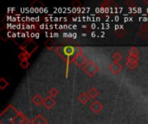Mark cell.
Instances as JSON below:
<instances>
[{
	"label": "cell",
	"mask_w": 148,
	"mask_h": 124,
	"mask_svg": "<svg viewBox=\"0 0 148 124\" xmlns=\"http://www.w3.org/2000/svg\"><path fill=\"white\" fill-rule=\"evenodd\" d=\"M18 110L11 104L7 106L0 115V124H13L12 120L17 114Z\"/></svg>",
	"instance_id": "obj_1"
},
{
	"label": "cell",
	"mask_w": 148,
	"mask_h": 124,
	"mask_svg": "<svg viewBox=\"0 0 148 124\" xmlns=\"http://www.w3.org/2000/svg\"><path fill=\"white\" fill-rule=\"evenodd\" d=\"M82 71L88 77H94L100 71V67L94 60H88L86 65L82 67Z\"/></svg>",
	"instance_id": "obj_2"
},
{
	"label": "cell",
	"mask_w": 148,
	"mask_h": 124,
	"mask_svg": "<svg viewBox=\"0 0 148 124\" xmlns=\"http://www.w3.org/2000/svg\"><path fill=\"white\" fill-rule=\"evenodd\" d=\"M38 47V45L36 43H35L32 39L27 40L23 45L20 46V49H22L23 52H26L29 54H32Z\"/></svg>",
	"instance_id": "obj_3"
},
{
	"label": "cell",
	"mask_w": 148,
	"mask_h": 124,
	"mask_svg": "<svg viewBox=\"0 0 148 124\" xmlns=\"http://www.w3.org/2000/svg\"><path fill=\"white\" fill-rule=\"evenodd\" d=\"M70 62H74L75 65L78 67H83L86 65V63L88 62V60H87V57L83 54H75L71 58Z\"/></svg>",
	"instance_id": "obj_4"
},
{
	"label": "cell",
	"mask_w": 148,
	"mask_h": 124,
	"mask_svg": "<svg viewBox=\"0 0 148 124\" xmlns=\"http://www.w3.org/2000/svg\"><path fill=\"white\" fill-rule=\"evenodd\" d=\"M138 65H139V57L127 55L126 59V66H127L128 69L134 70L135 68H137Z\"/></svg>",
	"instance_id": "obj_5"
},
{
	"label": "cell",
	"mask_w": 148,
	"mask_h": 124,
	"mask_svg": "<svg viewBox=\"0 0 148 124\" xmlns=\"http://www.w3.org/2000/svg\"><path fill=\"white\" fill-rule=\"evenodd\" d=\"M12 123L13 124H29V120L26 117V116L18 111L17 114L14 117L13 120H12Z\"/></svg>",
	"instance_id": "obj_6"
},
{
	"label": "cell",
	"mask_w": 148,
	"mask_h": 124,
	"mask_svg": "<svg viewBox=\"0 0 148 124\" xmlns=\"http://www.w3.org/2000/svg\"><path fill=\"white\" fill-rule=\"evenodd\" d=\"M56 54L62 58L65 62H67V64L69 65V63H70V57H69V55L67 54L66 51H65V47H62V46H58L56 48Z\"/></svg>",
	"instance_id": "obj_7"
},
{
	"label": "cell",
	"mask_w": 148,
	"mask_h": 124,
	"mask_svg": "<svg viewBox=\"0 0 148 124\" xmlns=\"http://www.w3.org/2000/svg\"><path fill=\"white\" fill-rule=\"evenodd\" d=\"M108 69H109V71H110L114 75H118V74H120L121 72L123 70V66L121 65L120 62L113 61V62L109 65Z\"/></svg>",
	"instance_id": "obj_8"
},
{
	"label": "cell",
	"mask_w": 148,
	"mask_h": 124,
	"mask_svg": "<svg viewBox=\"0 0 148 124\" xmlns=\"http://www.w3.org/2000/svg\"><path fill=\"white\" fill-rule=\"evenodd\" d=\"M90 109L95 114H99L103 110V105L100 101H94L90 104Z\"/></svg>",
	"instance_id": "obj_9"
},
{
	"label": "cell",
	"mask_w": 148,
	"mask_h": 124,
	"mask_svg": "<svg viewBox=\"0 0 148 124\" xmlns=\"http://www.w3.org/2000/svg\"><path fill=\"white\" fill-rule=\"evenodd\" d=\"M56 100L53 98H51V97H47L46 98H44V101H43V106L46 108V109H48V110H51L55 105H56Z\"/></svg>",
	"instance_id": "obj_10"
},
{
	"label": "cell",
	"mask_w": 148,
	"mask_h": 124,
	"mask_svg": "<svg viewBox=\"0 0 148 124\" xmlns=\"http://www.w3.org/2000/svg\"><path fill=\"white\" fill-rule=\"evenodd\" d=\"M31 124H48V122L43 116L38 114L32 119Z\"/></svg>",
	"instance_id": "obj_11"
},
{
	"label": "cell",
	"mask_w": 148,
	"mask_h": 124,
	"mask_svg": "<svg viewBox=\"0 0 148 124\" xmlns=\"http://www.w3.org/2000/svg\"><path fill=\"white\" fill-rule=\"evenodd\" d=\"M31 101H32V104H34L36 106H40L41 104H43L44 99L42 98V97L40 94L36 93V94H35V95L33 96Z\"/></svg>",
	"instance_id": "obj_12"
},
{
	"label": "cell",
	"mask_w": 148,
	"mask_h": 124,
	"mask_svg": "<svg viewBox=\"0 0 148 124\" xmlns=\"http://www.w3.org/2000/svg\"><path fill=\"white\" fill-rule=\"evenodd\" d=\"M89 99H90V98H89L88 94L86 93V92H82V93L79 95V97H78L79 102H80L81 104H87L88 103Z\"/></svg>",
	"instance_id": "obj_13"
},
{
	"label": "cell",
	"mask_w": 148,
	"mask_h": 124,
	"mask_svg": "<svg viewBox=\"0 0 148 124\" xmlns=\"http://www.w3.org/2000/svg\"><path fill=\"white\" fill-rule=\"evenodd\" d=\"M87 93L88 94L89 98H92V99H95V98L99 96V94H100L99 91H98L96 88H95V87L90 88V89L88 91V92H87Z\"/></svg>",
	"instance_id": "obj_14"
},
{
	"label": "cell",
	"mask_w": 148,
	"mask_h": 124,
	"mask_svg": "<svg viewBox=\"0 0 148 124\" xmlns=\"http://www.w3.org/2000/svg\"><path fill=\"white\" fill-rule=\"evenodd\" d=\"M127 54L128 55H131V56H135V57H139V54H140V50L136 47H131L128 51H127Z\"/></svg>",
	"instance_id": "obj_15"
},
{
	"label": "cell",
	"mask_w": 148,
	"mask_h": 124,
	"mask_svg": "<svg viewBox=\"0 0 148 124\" xmlns=\"http://www.w3.org/2000/svg\"><path fill=\"white\" fill-rule=\"evenodd\" d=\"M114 34H115V35H116L118 38L122 39V38H124V37L127 35V30H126V29H124V28L116 29V30H115V32H114Z\"/></svg>",
	"instance_id": "obj_16"
},
{
	"label": "cell",
	"mask_w": 148,
	"mask_h": 124,
	"mask_svg": "<svg viewBox=\"0 0 148 124\" xmlns=\"http://www.w3.org/2000/svg\"><path fill=\"white\" fill-rule=\"evenodd\" d=\"M112 58H113L114 61L119 62V61H121V60L123 59V54H122V53H121L120 51H115V52L113 54Z\"/></svg>",
	"instance_id": "obj_17"
},
{
	"label": "cell",
	"mask_w": 148,
	"mask_h": 124,
	"mask_svg": "<svg viewBox=\"0 0 148 124\" xmlns=\"http://www.w3.org/2000/svg\"><path fill=\"white\" fill-rule=\"evenodd\" d=\"M48 93H49V97L55 98H56V97L59 95V90L56 89V88H55V87H53V88H50V89L49 90Z\"/></svg>",
	"instance_id": "obj_18"
},
{
	"label": "cell",
	"mask_w": 148,
	"mask_h": 124,
	"mask_svg": "<svg viewBox=\"0 0 148 124\" xmlns=\"http://www.w3.org/2000/svg\"><path fill=\"white\" fill-rule=\"evenodd\" d=\"M31 57V54H28V53H26V52H23V53H21V54H18V59L22 61V60H29V59Z\"/></svg>",
	"instance_id": "obj_19"
},
{
	"label": "cell",
	"mask_w": 148,
	"mask_h": 124,
	"mask_svg": "<svg viewBox=\"0 0 148 124\" xmlns=\"http://www.w3.org/2000/svg\"><path fill=\"white\" fill-rule=\"evenodd\" d=\"M8 85H9V82H8L5 79L2 78V79H0V89H1V90H4Z\"/></svg>",
	"instance_id": "obj_20"
},
{
	"label": "cell",
	"mask_w": 148,
	"mask_h": 124,
	"mask_svg": "<svg viewBox=\"0 0 148 124\" xmlns=\"http://www.w3.org/2000/svg\"><path fill=\"white\" fill-rule=\"evenodd\" d=\"M45 47H46V48L48 49V50H52L54 47H55V44L52 42V41H47L46 42H45Z\"/></svg>",
	"instance_id": "obj_21"
},
{
	"label": "cell",
	"mask_w": 148,
	"mask_h": 124,
	"mask_svg": "<svg viewBox=\"0 0 148 124\" xmlns=\"http://www.w3.org/2000/svg\"><path fill=\"white\" fill-rule=\"evenodd\" d=\"M139 35H140V38H142L144 40H147L148 38V30H140Z\"/></svg>",
	"instance_id": "obj_22"
},
{
	"label": "cell",
	"mask_w": 148,
	"mask_h": 124,
	"mask_svg": "<svg viewBox=\"0 0 148 124\" xmlns=\"http://www.w3.org/2000/svg\"><path fill=\"white\" fill-rule=\"evenodd\" d=\"M29 65H30V63L29 62V60H22L21 62H20V66L23 68V69H27L29 66Z\"/></svg>",
	"instance_id": "obj_23"
},
{
	"label": "cell",
	"mask_w": 148,
	"mask_h": 124,
	"mask_svg": "<svg viewBox=\"0 0 148 124\" xmlns=\"http://www.w3.org/2000/svg\"><path fill=\"white\" fill-rule=\"evenodd\" d=\"M112 3H114L113 1H104V2L101 3V7H102V8H108V7H111Z\"/></svg>",
	"instance_id": "obj_24"
},
{
	"label": "cell",
	"mask_w": 148,
	"mask_h": 124,
	"mask_svg": "<svg viewBox=\"0 0 148 124\" xmlns=\"http://www.w3.org/2000/svg\"><path fill=\"white\" fill-rule=\"evenodd\" d=\"M125 4H126L127 7H129V8H134V7H136V6H137V4L135 3V2H134L133 0L126 1V2H125Z\"/></svg>",
	"instance_id": "obj_25"
},
{
	"label": "cell",
	"mask_w": 148,
	"mask_h": 124,
	"mask_svg": "<svg viewBox=\"0 0 148 124\" xmlns=\"http://www.w3.org/2000/svg\"><path fill=\"white\" fill-rule=\"evenodd\" d=\"M75 47V54H83V50H82V47H80V46H75L74 47Z\"/></svg>",
	"instance_id": "obj_26"
},
{
	"label": "cell",
	"mask_w": 148,
	"mask_h": 124,
	"mask_svg": "<svg viewBox=\"0 0 148 124\" xmlns=\"http://www.w3.org/2000/svg\"><path fill=\"white\" fill-rule=\"evenodd\" d=\"M72 5H73V7H75V8H81V7L82 6V3L79 0H75V1L72 3Z\"/></svg>",
	"instance_id": "obj_27"
},
{
	"label": "cell",
	"mask_w": 148,
	"mask_h": 124,
	"mask_svg": "<svg viewBox=\"0 0 148 124\" xmlns=\"http://www.w3.org/2000/svg\"><path fill=\"white\" fill-rule=\"evenodd\" d=\"M140 30H148V22H144L140 25Z\"/></svg>",
	"instance_id": "obj_28"
},
{
	"label": "cell",
	"mask_w": 148,
	"mask_h": 124,
	"mask_svg": "<svg viewBox=\"0 0 148 124\" xmlns=\"http://www.w3.org/2000/svg\"><path fill=\"white\" fill-rule=\"evenodd\" d=\"M143 2H144V3H145V4H147V5L148 6V0H144Z\"/></svg>",
	"instance_id": "obj_29"
},
{
	"label": "cell",
	"mask_w": 148,
	"mask_h": 124,
	"mask_svg": "<svg viewBox=\"0 0 148 124\" xmlns=\"http://www.w3.org/2000/svg\"><path fill=\"white\" fill-rule=\"evenodd\" d=\"M56 124H57V123H56Z\"/></svg>",
	"instance_id": "obj_30"
}]
</instances>
